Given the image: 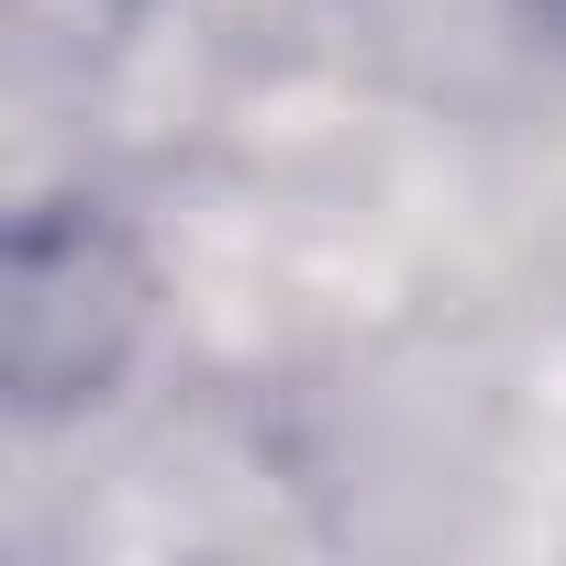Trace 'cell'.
<instances>
[{"mask_svg": "<svg viewBox=\"0 0 566 566\" xmlns=\"http://www.w3.org/2000/svg\"><path fill=\"white\" fill-rule=\"evenodd\" d=\"M156 323V266L134 222L90 189H56L0 244V389L23 422L101 411Z\"/></svg>", "mask_w": 566, "mask_h": 566, "instance_id": "1", "label": "cell"}, {"mask_svg": "<svg viewBox=\"0 0 566 566\" xmlns=\"http://www.w3.org/2000/svg\"><path fill=\"white\" fill-rule=\"evenodd\" d=\"M533 23H544V34H555V45H566V0H533Z\"/></svg>", "mask_w": 566, "mask_h": 566, "instance_id": "2", "label": "cell"}]
</instances>
